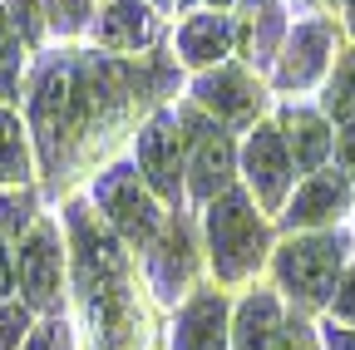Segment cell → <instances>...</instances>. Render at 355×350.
Instances as JSON below:
<instances>
[{
	"mask_svg": "<svg viewBox=\"0 0 355 350\" xmlns=\"http://www.w3.org/2000/svg\"><path fill=\"white\" fill-rule=\"evenodd\" d=\"M173 84H178V69L168 60L128 64L99 50L40 55L20 84L25 128H30L40 173L60 183L79 158L104 148L114 139V128L128 123L133 104L153 94H173Z\"/></svg>",
	"mask_w": 355,
	"mask_h": 350,
	"instance_id": "6da1fadb",
	"label": "cell"
},
{
	"mask_svg": "<svg viewBox=\"0 0 355 350\" xmlns=\"http://www.w3.org/2000/svg\"><path fill=\"white\" fill-rule=\"evenodd\" d=\"M64 232H69L74 296L94 350H144V311H139V296L128 291V261L109 222L74 198L64 207Z\"/></svg>",
	"mask_w": 355,
	"mask_h": 350,
	"instance_id": "7a4b0ae2",
	"label": "cell"
},
{
	"mask_svg": "<svg viewBox=\"0 0 355 350\" xmlns=\"http://www.w3.org/2000/svg\"><path fill=\"white\" fill-rule=\"evenodd\" d=\"M64 267L69 252L55 217H35V227L15 247V291L35 316H60L64 306Z\"/></svg>",
	"mask_w": 355,
	"mask_h": 350,
	"instance_id": "3957f363",
	"label": "cell"
},
{
	"mask_svg": "<svg viewBox=\"0 0 355 350\" xmlns=\"http://www.w3.org/2000/svg\"><path fill=\"white\" fill-rule=\"evenodd\" d=\"M207 237H212V267L222 281H242L266 256V222L252 212L247 193H222L207 207Z\"/></svg>",
	"mask_w": 355,
	"mask_h": 350,
	"instance_id": "277c9868",
	"label": "cell"
},
{
	"mask_svg": "<svg viewBox=\"0 0 355 350\" xmlns=\"http://www.w3.org/2000/svg\"><path fill=\"white\" fill-rule=\"evenodd\" d=\"M94 207L109 222V232L128 247H148L158 237V207L139 188V168H128V163L104 168L94 178Z\"/></svg>",
	"mask_w": 355,
	"mask_h": 350,
	"instance_id": "5b68a950",
	"label": "cell"
},
{
	"mask_svg": "<svg viewBox=\"0 0 355 350\" xmlns=\"http://www.w3.org/2000/svg\"><path fill=\"white\" fill-rule=\"evenodd\" d=\"M340 261H345V237H340V232H321V237H301V242L282 247L277 277H282V286H286L301 306H321V301L336 291Z\"/></svg>",
	"mask_w": 355,
	"mask_h": 350,
	"instance_id": "8992f818",
	"label": "cell"
},
{
	"mask_svg": "<svg viewBox=\"0 0 355 350\" xmlns=\"http://www.w3.org/2000/svg\"><path fill=\"white\" fill-rule=\"evenodd\" d=\"M178 128L188 143V173H193V198H217L232 178V139L222 134L212 119H202V109H178Z\"/></svg>",
	"mask_w": 355,
	"mask_h": 350,
	"instance_id": "52a82bcc",
	"label": "cell"
},
{
	"mask_svg": "<svg viewBox=\"0 0 355 350\" xmlns=\"http://www.w3.org/2000/svg\"><path fill=\"white\" fill-rule=\"evenodd\" d=\"M193 94H198V109L217 114V123H252L261 99H266L261 84L237 64H217L212 74H202L193 84Z\"/></svg>",
	"mask_w": 355,
	"mask_h": 350,
	"instance_id": "ba28073f",
	"label": "cell"
},
{
	"mask_svg": "<svg viewBox=\"0 0 355 350\" xmlns=\"http://www.w3.org/2000/svg\"><path fill=\"white\" fill-rule=\"evenodd\" d=\"M178 148H183L178 114H158L139 128V173L163 198H178V188H183V153Z\"/></svg>",
	"mask_w": 355,
	"mask_h": 350,
	"instance_id": "9c48e42d",
	"label": "cell"
},
{
	"mask_svg": "<svg viewBox=\"0 0 355 350\" xmlns=\"http://www.w3.org/2000/svg\"><path fill=\"white\" fill-rule=\"evenodd\" d=\"M193 267H198L193 227L183 222V217H168L163 232H158L153 247H148V277H153V291H158L163 301H173L178 291H188Z\"/></svg>",
	"mask_w": 355,
	"mask_h": 350,
	"instance_id": "30bf717a",
	"label": "cell"
},
{
	"mask_svg": "<svg viewBox=\"0 0 355 350\" xmlns=\"http://www.w3.org/2000/svg\"><path fill=\"white\" fill-rule=\"evenodd\" d=\"M331 50H336V25L331 20L296 25L291 45H286V55L277 64V84H282V89H306V84H316L326 60H331Z\"/></svg>",
	"mask_w": 355,
	"mask_h": 350,
	"instance_id": "8fae6325",
	"label": "cell"
},
{
	"mask_svg": "<svg viewBox=\"0 0 355 350\" xmlns=\"http://www.w3.org/2000/svg\"><path fill=\"white\" fill-rule=\"evenodd\" d=\"M247 178L261 198V207H282L286 198V183H291V153H286V139L282 128H257L252 143H247Z\"/></svg>",
	"mask_w": 355,
	"mask_h": 350,
	"instance_id": "7c38bea8",
	"label": "cell"
},
{
	"mask_svg": "<svg viewBox=\"0 0 355 350\" xmlns=\"http://www.w3.org/2000/svg\"><path fill=\"white\" fill-rule=\"evenodd\" d=\"M153 10L144 0H109V10L99 15L94 35H99V50L109 55H139L148 40H153Z\"/></svg>",
	"mask_w": 355,
	"mask_h": 350,
	"instance_id": "4fadbf2b",
	"label": "cell"
},
{
	"mask_svg": "<svg viewBox=\"0 0 355 350\" xmlns=\"http://www.w3.org/2000/svg\"><path fill=\"white\" fill-rule=\"evenodd\" d=\"M222 340H227V301L217 291L193 296L173 326V350H222Z\"/></svg>",
	"mask_w": 355,
	"mask_h": 350,
	"instance_id": "5bb4252c",
	"label": "cell"
},
{
	"mask_svg": "<svg viewBox=\"0 0 355 350\" xmlns=\"http://www.w3.org/2000/svg\"><path fill=\"white\" fill-rule=\"evenodd\" d=\"M345 202H350V178H345V173H316V178L296 193V202L286 207V222L291 227L336 222V217L345 212Z\"/></svg>",
	"mask_w": 355,
	"mask_h": 350,
	"instance_id": "9a60e30c",
	"label": "cell"
},
{
	"mask_svg": "<svg viewBox=\"0 0 355 350\" xmlns=\"http://www.w3.org/2000/svg\"><path fill=\"white\" fill-rule=\"evenodd\" d=\"M282 30H286L282 0H247V6H242V25H237V45H242V55L261 69V64L277 60Z\"/></svg>",
	"mask_w": 355,
	"mask_h": 350,
	"instance_id": "2e32d148",
	"label": "cell"
},
{
	"mask_svg": "<svg viewBox=\"0 0 355 350\" xmlns=\"http://www.w3.org/2000/svg\"><path fill=\"white\" fill-rule=\"evenodd\" d=\"M30 178H35L30 128L10 104H0V188H30Z\"/></svg>",
	"mask_w": 355,
	"mask_h": 350,
	"instance_id": "e0dca14e",
	"label": "cell"
},
{
	"mask_svg": "<svg viewBox=\"0 0 355 350\" xmlns=\"http://www.w3.org/2000/svg\"><path fill=\"white\" fill-rule=\"evenodd\" d=\"M282 134H286V143H291V168H301V173L321 168L326 153L336 148L326 119L311 114V109H286V114H282Z\"/></svg>",
	"mask_w": 355,
	"mask_h": 350,
	"instance_id": "ac0fdd59",
	"label": "cell"
},
{
	"mask_svg": "<svg viewBox=\"0 0 355 350\" xmlns=\"http://www.w3.org/2000/svg\"><path fill=\"white\" fill-rule=\"evenodd\" d=\"M237 40V25L227 15H193L183 30H178V55L188 64H212L227 55V45Z\"/></svg>",
	"mask_w": 355,
	"mask_h": 350,
	"instance_id": "d6986e66",
	"label": "cell"
},
{
	"mask_svg": "<svg viewBox=\"0 0 355 350\" xmlns=\"http://www.w3.org/2000/svg\"><path fill=\"white\" fill-rule=\"evenodd\" d=\"M277 331H282L277 296H272V291H257V296L242 301V311H237L232 345H237V350H272V345H277Z\"/></svg>",
	"mask_w": 355,
	"mask_h": 350,
	"instance_id": "ffe728a7",
	"label": "cell"
},
{
	"mask_svg": "<svg viewBox=\"0 0 355 350\" xmlns=\"http://www.w3.org/2000/svg\"><path fill=\"white\" fill-rule=\"evenodd\" d=\"M25 64H30V50H25L20 30L10 25V10H6V0H0V104L20 99V84H25Z\"/></svg>",
	"mask_w": 355,
	"mask_h": 350,
	"instance_id": "44dd1931",
	"label": "cell"
},
{
	"mask_svg": "<svg viewBox=\"0 0 355 350\" xmlns=\"http://www.w3.org/2000/svg\"><path fill=\"white\" fill-rule=\"evenodd\" d=\"M40 217V202L30 188H0V242H20Z\"/></svg>",
	"mask_w": 355,
	"mask_h": 350,
	"instance_id": "7402d4cb",
	"label": "cell"
},
{
	"mask_svg": "<svg viewBox=\"0 0 355 350\" xmlns=\"http://www.w3.org/2000/svg\"><path fill=\"white\" fill-rule=\"evenodd\" d=\"M6 10H10V25L25 40V50H40L44 30H50V20H44V0H6Z\"/></svg>",
	"mask_w": 355,
	"mask_h": 350,
	"instance_id": "603a6c76",
	"label": "cell"
},
{
	"mask_svg": "<svg viewBox=\"0 0 355 350\" xmlns=\"http://www.w3.org/2000/svg\"><path fill=\"white\" fill-rule=\"evenodd\" d=\"M326 114H336V119H355V50L336 64V79L326 84Z\"/></svg>",
	"mask_w": 355,
	"mask_h": 350,
	"instance_id": "cb8c5ba5",
	"label": "cell"
},
{
	"mask_svg": "<svg viewBox=\"0 0 355 350\" xmlns=\"http://www.w3.org/2000/svg\"><path fill=\"white\" fill-rule=\"evenodd\" d=\"M35 311H30V306L20 301V296H10L6 306H0V350H20L25 345V335L35 331Z\"/></svg>",
	"mask_w": 355,
	"mask_h": 350,
	"instance_id": "d4e9b609",
	"label": "cell"
},
{
	"mask_svg": "<svg viewBox=\"0 0 355 350\" xmlns=\"http://www.w3.org/2000/svg\"><path fill=\"white\" fill-rule=\"evenodd\" d=\"M44 20L60 40H74L89 30V0H44Z\"/></svg>",
	"mask_w": 355,
	"mask_h": 350,
	"instance_id": "484cf974",
	"label": "cell"
},
{
	"mask_svg": "<svg viewBox=\"0 0 355 350\" xmlns=\"http://www.w3.org/2000/svg\"><path fill=\"white\" fill-rule=\"evenodd\" d=\"M20 350H69V326L60 316H44V321H35V331L25 335Z\"/></svg>",
	"mask_w": 355,
	"mask_h": 350,
	"instance_id": "4316f807",
	"label": "cell"
},
{
	"mask_svg": "<svg viewBox=\"0 0 355 350\" xmlns=\"http://www.w3.org/2000/svg\"><path fill=\"white\" fill-rule=\"evenodd\" d=\"M272 350H316V335H311V326H301V321H286L277 331V345Z\"/></svg>",
	"mask_w": 355,
	"mask_h": 350,
	"instance_id": "83f0119b",
	"label": "cell"
},
{
	"mask_svg": "<svg viewBox=\"0 0 355 350\" xmlns=\"http://www.w3.org/2000/svg\"><path fill=\"white\" fill-rule=\"evenodd\" d=\"M15 296V247L0 242V306Z\"/></svg>",
	"mask_w": 355,
	"mask_h": 350,
	"instance_id": "f1b7e54d",
	"label": "cell"
},
{
	"mask_svg": "<svg viewBox=\"0 0 355 350\" xmlns=\"http://www.w3.org/2000/svg\"><path fill=\"white\" fill-rule=\"evenodd\" d=\"M336 316L355 326V267H350V272H345V281L336 286Z\"/></svg>",
	"mask_w": 355,
	"mask_h": 350,
	"instance_id": "f546056e",
	"label": "cell"
},
{
	"mask_svg": "<svg viewBox=\"0 0 355 350\" xmlns=\"http://www.w3.org/2000/svg\"><path fill=\"white\" fill-rule=\"evenodd\" d=\"M336 148H340V168L345 173H355V119H350V128L336 139Z\"/></svg>",
	"mask_w": 355,
	"mask_h": 350,
	"instance_id": "4dcf8cb0",
	"label": "cell"
},
{
	"mask_svg": "<svg viewBox=\"0 0 355 350\" xmlns=\"http://www.w3.org/2000/svg\"><path fill=\"white\" fill-rule=\"evenodd\" d=\"M326 345L331 350H355V331H336V321L326 326Z\"/></svg>",
	"mask_w": 355,
	"mask_h": 350,
	"instance_id": "1f68e13d",
	"label": "cell"
},
{
	"mask_svg": "<svg viewBox=\"0 0 355 350\" xmlns=\"http://www.w3.org/2000/svg\"><path fill=\"white\" fill-rule=\"evenodd\" d=\"M345 10H350V30H355V0H345Z\"/></svg>",
	"mask_w": 355,
	"mask_h": 350,
	"instance_id": "d6a6232c",
	"label": "cell"
},
{
	"mask_svg": "<svg viewBox=\"0 0 355 350\" xmlns=\"http://www.w3.org/2000/svg\"><path fill=\"white\" fill-rule=\"evenodd\" d=\"M217 6H232V0H217Z\"/></svg>",
	"mask_w": 355,
	"mask_h": 350,
	"instance_id": "836d02e7",
	"label": "cell"
},
{
	"mask_svg": "<svg viewBox=\"0 0 355 350\" xmlns=\"http://www.w3.org/2000/svg\"><path fill=\"white\" fill-rule=\"evenodd\" d=\"M178 6H193V0H178Z\"/></svg>",
	"mask_w": 355,
	"mask_h": 350,
	"instance_id": "e575fe53",
	"label": "cell"
},
{
	"mask_svg": "<svg viewBox=\"0 0 355 350\" xmlns=\"http://www.w3.org/2000/svg\"><path fill=\"white\" fill-rule=\"evenodd\" d=\"M158 6H173V0H158Z\"/></svg>",
	"mask_w": 355,
	"mask_h": 350,
	"instance_id": "d590c367",
	"label": "cell"
},
{
	"mask_svg": "<svg viewBox=\"0 0 355 350\" xmlns=\"http://www.w3.org/2000/svg\"><path fill=\"white\" fill-rule=\"evenodd\" d=\"M306 6H316V0H306Z\"/></svg>",
	"mask_w": 355,
	"mask_h": 350,
	"instance_id": "8d00e7d4",
	"label": "cell"
}]
</instances>
